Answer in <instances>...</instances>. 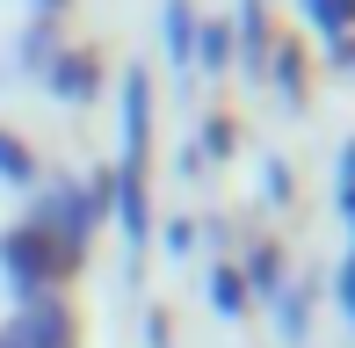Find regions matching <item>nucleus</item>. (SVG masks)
Returning a JSON list of instances; mask_svg holds the SVG:
<instances>
[{"instance_id": "nucleus-1", "label": "nucleus", "mask_w": 355, "mask_h": 348, "mask_svg": "<svg viewBox=\"0 0 355 348\" xmlns=\"http://www.w3.org/2000/svg\"><path fill=\"white\" fill-rule=\"evenodd\" d=\"M348 312H355V261H348Z\"/></svg>"}]
</instances>
